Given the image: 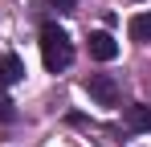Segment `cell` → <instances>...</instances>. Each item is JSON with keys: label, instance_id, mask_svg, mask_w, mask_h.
<instances>
[{"label": "cell", "instance_id": "cell-7", "mask_svg": "<svg viewBox=\"0 0 151 147\" xmlns=\"http://www.w3.org/2000/svg\"><path fill=\"white\" fill-rule=\"evenodd\" d=\"M12 115H17V110H12V102H8V98H0V122H12Z\"/></svg>", "mask_w": 151, "mask_h": 147}, {"label": "cell", "instance_id": "cell-2", "mask_svg": "<svg viewBox=\"0 0 151 147\" xmlns=\"http://www.w3.org/2000/svg\"><path fill=\"white\" fill-rule=\"evenodd\" d=\"M86 90H90V98L102 102V106H119V82H114L110 74H90V78H86Z\"/></svg>", "mask_w": 151, "mask_h": 147}, {"label": "cell", "instance_id": "cell-3", "mask_svg": "<svg viewBox=\"0 0 151 147\" xmlns=\"http://www.w3.org/2000/svg\"><path fill=\"white\" fill-rule=\"evenodd\" d=\"M90 57L94 61H114L119 57V41L110 33H90Z\"/></svg>", "mask_w": 151, "mask_h": 147}, {"label": "cell", "instance_id": "cell-5", "mask_svg": "<svg viewBox=\"0 0 151 147\" xmlns=\"http://www.w3.org/2000/svg\"><path fill=\"white\" fill-rule=\"evenodd\" d=\"M25 78V61L17 57V53H4L0 57V86H12V82H21Z\"/></svg>", "mask_w": 151, "mask_h": 147}, {"label": "cell", "instance_id": "cell-1", "mask_svg": "<svg viewBox=\"0 0 151 147\" xmlns=\"http://www.w3.org/2000/svg\"><path fill=\"white\" fill-rule=\"evenodd\" d=\"M41 61H45L49 74L70 70V61H74V41H70L65 29H57V24H45V29H41Z\"/></svg>", "mask_w": 151, "mask_h": 147}, {"label": "cell", "instance_id": "cell-4", "mask_svg": "<svg viewBox=\"0 0 151 147\" xmlns=\"http://www.w3.org/2000/svg\"><path fill=\"white\" fill-rule=\"evenodd\" d=\"M123 122L131 127V131H151V106H147V102L123 106Z\"/></svg>", "mask_w": 151, "mask_h": 147}, {"label": "cell", "instance_id": "cell-6", "mask_svg": "<svg viewBox=\"0 0 151 147\" xmlns=\"http://www.w3.org/2000/svg\"><path fill=\"white\" fill-rule=\"evenodd\" d=\"M127 33H131V41H143L147 45L151 41V12H135L131 24H127Z\"/></svg>", "mask_w": 151, "mask_h": 147}, {"label": "cell", "instance_id": "cell-8", "mask_svg": "<svg viewBox=\"0 0 151 147\" xmlns=\"http://www.w3.org/2000/svg\"><path fill=\"white\" fill-rule=\"evenodd\" d=\"M49 4L57 8V12H74V8H78V0H49Z\"/></svg>", "mask_w": 151, "mask_h": 147}]
</instances>
